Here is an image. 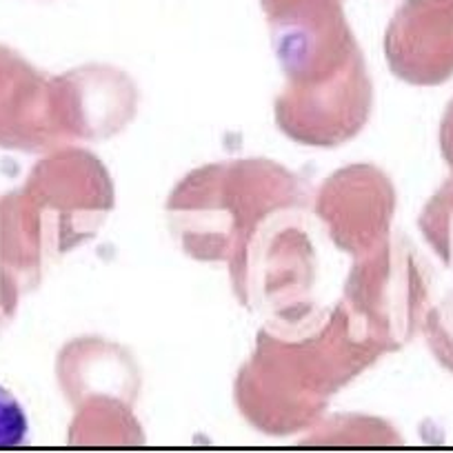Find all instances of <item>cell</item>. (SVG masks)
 <instances>
[{"label":"cell","instance_id":"5","mask_svg":"<svg viewBox=\"0 0 453 453\" xmlns=\"http://www.w3.org/2000/svg\"><path fill=\"white\" fill-rule=\"evenodd\" d=\"M38 182L45 194L38 220L42 256H63L94 241L116 204L107 167L85 147H60L41 163Z\"/></svg>","mask_w":453,"mask_h":453},{"label":"cell","instance_id":"8","mask_svg":"<svg viewBox=\"0 0 453 453\" xmlns=\"http://www.w3.org/2000/svg\"><path fill=\"white\" fill-rule=\"evenodd\" d=\"M385 56L395 78L418 87L453 76V0H409L391 20Z\"/></svg>","mask_w":453,"mask_h":453},{"label":"cell","instance_id":"7","mask_svg":"<svg viewBox=\"0 0 453 453\" xmlns=\"http://www.w3.org/2000/svg\"><path fill=\"white\" fill-rule=\"evenodd\" d=\"M311 209L329 241L356 258L391 234L394 182L376 165H347L318 187Z\"/></svg>","mask_w":453,"mask_h":453},{"label":"cell","instance_id":"9","mask_svg":"<svg viewBox=\"0 0 453 453\" xmlns=\"http://www.w3.org/2000/svg\"><path fill=\"white\" fill-rule=\"evenodd\" d=\"M60 382L76 407L98 398L134 404L141 391V372L123 347L109 340L81 338L60 354Z\"/></svg>","mask_w":453,"mask_h":453},{"label":"cell","instance_id":"10","mask_svg":"<svg viewBox=\"0 0 453 453\" xmlns=\"http://www.w3.org/2000/svg\"><path fill=\"white\" fill-rule=\"evenodd\" d=\"M67 76L81 141L109 138L132 123L138 107V89L127 73L116 67L87 65Z\"/></svg>","mask_w":453,"mask_h":453},{"label":"cell","instance_id":"4","mask_svg":"<svg viewBox=\"0 0 453 453\" xmlns=\"http://www.w3.org/2000/svg\"><path fill=\"white\" fill-rule=\"evenodd\" d=\"M431 278L425 258L404 234L356 256L340 304L356 334L382 356L407 347L429 311Z\"/></svg>","mask_w":453,"mask_h":453},{"label":"cell","instance_id":"14","mask_svg":"<svg viewBox=\"0 0 453 453\" xmlns=\"http://www.w3.org/2000/svg\"><path fill=\"white\" fill-rule=\"evenodd\" d=\"M440 150H442L444 160L453 169V100L444 109L442 123H440Z\"/></svg>","mask_w":453,"mask_h":453},{"label":"cell","instance_id":"12","mask_svg":"<svg viewBox=\"0 0 453 453\" xmlns=\"http://www.w3.org/2000/svg\"><path fill=\"white\" fill-rule=\"evenodd\" d=\"M422 334L434 358L453 373V289L438 304L429 307Z\"/></svg>","mask_w":453,"mask_h":453},{"label":"cell","instance_id":"11","mask_svg":"<svg viewBox=\"0 0 453 453\" xmlns=\"http://www.w3.org/2000/svg\"><path fill=\"white\" fill-rule=\"evenodd\" d=\"M426 245L453 272V176L435 191L418 218Z\"/></svg>","mask_w":453,"mask_h":453},{"label":"cell","instance_id":"3","mask_svg":"<svg viewBox=\"0 0 453 453\" xmlns=\"http://www.w3.org/2000/svg\"><path fill=\"white\" fill-rule=\"evenodd\" d=\"M307 204L278 209L226 267L241 304L265 322L291 325L316 313L318 250Z\"/></svg>","mask_w":453,"mask_h":453},{"label":"cell","instance_id":"13","mask_svg":"<svg viewBox=\"0 0 453 453\" xmlns=\"http://www.w3.org/2000/svg\"><path fill=\"white\" fill-rule=\"evenodd\" d=\"M29 434V420L23 404L10 389L0 385V447H20Z\"/></svg>","mask_w":453,"mask_h":453},{"label":"cell","instance_id":"6","mask_svg":"<svg viewBox=\"0 0 453 453\" xmlns=\"http://www.w3.org/2000/svg\"><path fill=\"white\" fill-rule=\"evenodd\" d=\"M373 85L365 56L309 85H285L273 103L276 125L304 147L334 150L358 136L372 119Z\"/></svg>","mask_w":453,"mask_h":453},{"label":"cell","instance_id":"1","mask_svg":"<svg viewBox=\"0 0 453 453\" xmlns=\"http://www.w3.org/2000/svg\"><path fill=\"white\" fill-rule=\"evenodd\" d=\"M378 358L380 351L356 334L340 303L291 325L265 322L238 372L236 407L263 434L304 431Z\"/></svg>","mask_w":453,"mask_h":453},{"label":"cell","instance_id":"2","mask_svg":"<svg viewBox=\"0 0 453 453\" xmlns=\"http://www.w3.org/2000/svg\"><path fill=\"white\" fill-rule=\"evenodd\" d=\"M304 178L267 158L203 165L172 189L165 213L173 241L200 263H229L278 209L313 204Z\"/></svg>","mask_w":453,"mask_h":453}]
</instances>
